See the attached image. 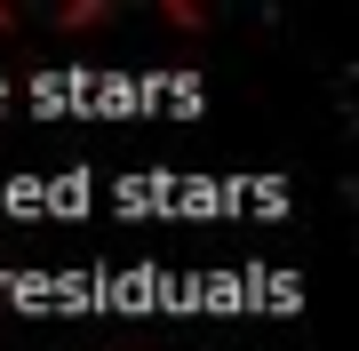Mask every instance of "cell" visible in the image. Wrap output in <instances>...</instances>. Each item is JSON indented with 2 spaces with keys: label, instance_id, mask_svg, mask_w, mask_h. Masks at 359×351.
<instances>
[]
</instances>
